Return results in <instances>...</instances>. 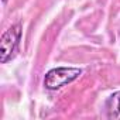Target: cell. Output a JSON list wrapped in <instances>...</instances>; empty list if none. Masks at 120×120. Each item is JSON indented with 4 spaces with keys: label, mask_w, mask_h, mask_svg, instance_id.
I'll return each mask as SVG.
<instances>
[{
    "label": "cell",
    "mask_w": 120,
    "mask_h": 120,
    "mask_svg": "<svg viewBox=\"0 0 120 120\" xmlns=\"http://www.w3.org/2000/svg\"><path fill=\"white\" fill-rule=\"evenodd\" d=\"M81 74H82V69H79V68H72V67L54 68L47 72V75L44 78V86L48 90H56L59 88L71 83L72 81L78 79Z\"/></svg>",
    "instance_id": "cell-1"
},
{
    "label": "cell",
    "mask_w": 120,
    "mask_h": 120,
    "mask_svg": "<svg viewBox=\"0 0 120 120\" xmlns=\"http://www.w3.org/2000/svg\"><path fill=\"white\" fill-rule=\"evenodd\" d=\"M20 38H21V26L20 24L11 26L2 35V40H0V62L2 64H6L13 56L14 51L19 47Z\"/></svg>",
    "instance_id": "cell-2"
},
{
    "label": "cell",
    "mask_w": 120,
    "mask_h": 120,
    "mask_svg": "<svg viewBox=\"0 0 120 120\" xmlns=\"http://www.w3.org/2000/svg\"><path fill=\"white\" fill-rule=\"evenodd\" d=\"M106 112L109 119H120V92L109 98L106 103Z\"/></svg>",
    "instance_id": "cell-3"
},
{
    "label": "cell",
    "mask_w": 120,
    "mask_h": 120,
    "mask_svg": "<svg viewBox=\"0 0 120 120\" xmlns=\"http://www.w3.org/2000/svg\"><path fill=\"white\" fill-rule=\"evenodd\" d=\"M3 2H4V3H6V0H3Z\"/></svg>",
    "instance_id": "cell-4"
}]
</instances>
